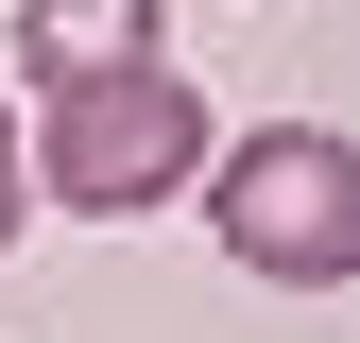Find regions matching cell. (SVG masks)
I'll return each mask as SVG.
<instances>
[{"label": "cell", "instance_id": "cell-1", "mask_svg": "<svg viewBox=\"0 0 360 343\" xmlns=\"http://www.w3.org/2000/svg\"><path fill=\"white\" fill-rule=\"evenodd\" d=\"M206 155H223L206 86L138 52V69H86V86H52V120H34V206H86V224H138V206L206 189Z\"/></svg>", "mask_w": 360, "mask_h": 343}, {"label": "cell", "instance_id": "cell-2", "mask_svg": "<svg viewBox=\"0 0 360 343\" xmlns=\"http://www.w3.org/2000/svg\"><path fill=\"white\" fill-rule=\"evenodd\" d=\"M206 224L257 292H343L360 275V138L343 120H257L206 155Z\"/></svg>", "mask_w": 360, "mask_h": 343}, {"label": "cell", "instance_id": "cell-3", "mask_svg": "<svg viewBox=\"0 0 360 343\" xmlns=\"http://www.w3.org/2000/svg\"><path fill=\"white\" fill-rule=\"evenodd\" d=\"M155 52V0H18V69L86 86V69H138Z\"/></svg>", "mask_w": 360, "mask_h": 343}, {"label": "cell", "instance_id": "cell-4", "mask_svg": "<svg viewBox=\"0 0 360 343\" xmlns=\"http://www.w3.org/2000/svg\"><path fill=\"white\" fill-rule=\"evenodd\" d=\"M18 224H34V120H18V86H0V257H18Z\"/></svg>", "mask_w": 360, "mask_h": 343}]
</instances>
